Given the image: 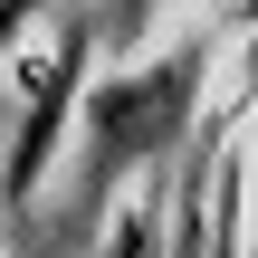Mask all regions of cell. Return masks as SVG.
Wrapping results in <instances>:
<instances>
[{
	"label": "cell",
	"instance_id": "4",
	"mask_svg": "<svg viewBox=\"0 0 258 258\" xmlns=\"http://www.w3.org/2000/svg\"><path fill=\"white\" fill-rule=\"evenodd\" d=\"M230 29H258V0H230Z\"/></svg>",
	"mask_w": 258,
	"mask_h": 258
},
{
	"label": "cell",
	"instance_id": "1",
	"mask_svg": "<svg viewBox=\"0 0 258 258\" xmlns=\"http://www.w3.org/2000/svg\"><path fill=\"white\" fill-rule=\"evenodd\" d=\"M201 57H211V38H191V48H172L163 67H144V77H115V86H96V105H86V182H115L124 163H153L172 134H182V115H191V86H201Z\"/></svg>",
	"mask_w": 258,
	"mask_h": 258
},
{
	"label": "cell",
	"instance_id": "5",
	"mask_svg": "<svg viewBox=\"0 0 258 258\" xmlns=\"http://www.w3.org/2000/svg\"><path fill=\"white\" fill-rule=\"evenodd\" d=\"M144 10H153V0H124V19H144Z\"/></svg>",
	"mask_w": 258,
	"mask_h": 258
},
{
	"label": "cell",
	"instance_id": "3",
	"mask_svg": "<svg viewBox=\"0 0 258 258\" xmlns=\"http://www.w3.org/2000/svg\"><path fill=\"white\" fill-rule=\"evenodd\" d=\"M38 0H0V57H10V38H19V19H29Z\"/></svg>",
	"mask_w": 258,
	"mask_h": 258
},
{
	"label": "cell",
	"instance_id": "2",
	"mask_svg": "<svg viewBox=\"0 0 258 258\" xmlns=\"http://www.w3.org/2000/svg\"><path fill=\"white\" fill-rule=\"evenodd\" d=\"M77 57H86V38H67V48H57V77L38 86L29 134H19V153H10V191H19V201L38 191V172H48V153H57V134H67V105H77Z\"/></svg>",
	"mask_w": 258,
	"mask_h": 258
}]
</instances>
